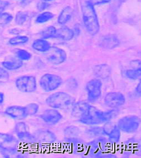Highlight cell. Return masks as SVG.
Instances as JSON below:
<instances>
[{
  "mask_svg": "<svg viewBox=\"0 0 141 158\" xmlns=\"http://www.w3.org/2000/svg\"><path fill=\"white\" fill-rule=\"evenodd\" d=\"M24 64L23 61L16 57H10L2 62L3 67L10 70H16L20 68Z\"/></svg>",
  "mask_w": 141,
  "mask_h": 158,
  "instance_id": "cell-17",
  "label": "cell"
},
{
  "mask_svg": "<svg viewBox=\"0 0 141 158\" xmlns=\"http://www.w3.org/2000/svg\"><path fill=\"white\" fill-rule=\"evenodd\" d=\"M115 125L112 122H110V121L106 122V123L104 124V125L102 127L103 132H104L105 135L108 136L109 134L111 133V132L113 130V129L115 128Z\"/></svg>",
  "mask_w": 141,
  "mask_h": 158,
  "instance_id": "cell-34",
  "label": "cell"
},
{
  "mask_svg": "<svg viewBox=\"0 0 141 158\" xmlns=\"http://www.w3.org/2000/svg\"><path fill=\"white\" fill-rule=\"evenodd\" d=\"M49 4H48V3H46V2H40V3H39L38 4V9L40 11H42V10H44L45 9H46L47 7L49 6Z\"/></svg>",
  "mask_w": 141,
  "mask_h": 158,
  "instance_id": "cell-39",
  "label": "cell"
},
{
  "mask_svg": "<svg viewBox=\"0 0 141 158\" xmlns=\"http://www.w3.org/2000/svg\"><path fill=\"white\" fill-rule=\"evenodd\" d=\"M87 132L89 135L93 136V137L102 136L103 135H105L104 132H103L102 127H91L90 129H88Z\"/></svg>",
  "mask_w": 141,
  "mask_h": 158,
  "instance_id": "cell-30",
  "label": "cell"
},
{
  "mask_svg": "<svg viewBox=\"0 0 141 158\" xmlns=\"http://www.w3.org/2000/svg\"><path fill=\"white\" fill-rule=\"evenodd\" d=\"M34 137L36 141L43 143H51L56 139L55 135L49 130H41L36 132Z\"/></svg>",
  "mask_w": 141,
  "mask_h": 158,
  "instance_id": "cell-16",
  "label": "cell"
},
{
  "mask_svg": "<svg viewBox=\"0 0 141 158\" xmlns=\"http://www.w3.org/2000/svg\"><path fill=\"white\" fill-rule=\"evenodd\" d=\"M18 143V139L14 136L0 133V149L7 152H15Z\"/></svg>",
  "mask_w": 141,
  "mask_h": 158,
  "instance_id": "cell-11",
  "label": "cell"
},
{
  "mask_svg": "<svg viewBox=\"0 0 141 158\" xmlns=\"http://www.w3.org/2000/svg\"><path fill=\"white\" fill-rule=\"evenodd\" d=\"M45 54L46 59L53 64H60L64 63L67 58L64 50L58 47H50Z\"/></svg>",
  "mask_w": 141,
  "mask_h": 158,
  "instance_id": "cell-8",
  "label": "cell"
},
{
  "mask_svg": "<svg viewBox=\"0 0 141 158\" xmlns=\"http://www.w3.org/2000/svg\"><path fill=\"white\" fill-rule=\"evenodd\" d=\"M27 116H32L35 114L38 110V105L35 103H31L25 107Z\"/></svg>",
  "mask_w": 141,
  "mask_h": 158,
  "instance_id": "cell-32",
  "label": "cell"
},
{
  "mask_svg": "<svg viewBox=\"0 0 141 158\" xmlns=\"http://www.w3.org/2000/svg\"><path fill=\"white\" fill-rule=\"evenodd\" d=\"M16 56L21 60H28L31 58V53L24 49H18L16 52Z\"/></svg>",
  "mask_w": 141,
  "mask_h": 158,
  "instance_id": "cell-33",
  "label": "cell"
},
{
  "mask_svg": "<svg viewBox=\"0 0 141 158\" xmlns=\"http://www.w3.org/2000/svg\"><path fill=\"white\" fill-rule=\"evenodd\" d=\"M4 97H5L4 94L3 92H0V104L3 102V101H4Z\"/></svg>",
  "mask_w": 141,
  "mask_h": 158,
  "instance_id": "cell-41",
  "label": "cell"
},
{
  "mask_svg": "<svg viewBox=\"0 0 141 158\" xmlns=\"http://www.w3.org/2000/svg\"><path fill=\"white\" fill-rule=\"evenodd\" d=\"M75 98L70 94L63 92H57L50 95L46 100V103L54 109H65L73 105Z\"/></svg>",
  "mask_w": 141,
  "mask_h": 158,
  "instance_id": "cell-3",
  "label": "cell"
},
{
  "mask_svg": "<svg viewBox=\"0 0 141 158\" xmlns=\"http://www.w3.org/2000/svg\"><path fill=\"white\" fill-rule=\"evenodd\" d=\"M62 79L60 77L54 74H45L40 79V85L45 92L54 91L62 85Z\"/></svg>",
  "mask_w": 141,
  "mask_h": 158,
  "instance_id": "cell-5",
  "label": "cell"
},
{
  "mask_svg": "<svg viewBox=\"0 0 141 158\" xmlns=\"http://www.w3.org/2000/svg\"><path fill=\"white\" fill-rule=\"evenodd\" d=\"M119 44V40L115 35L106 36L102 40V45H103V47L107 49H112L115 48L117 47Z\"/></svg>",
  "mask_w": 141,
  "mask_h": 158,
  "instance_id": "cell-21",
  "label": "cell"
},
{
  "mask_svg": "<svg viewBox=\"0 0 141 158\" xmlns=\"http://www.w3.org/2000/svg\"><path fill=\"white\" fill-rule=\"evenodd\" d=\"M111 143L108 140L103 136H99L87 146L86 150L91 156L95 157H106L111 155L110 145Z\"/></svg>",
  "mask_w": 141,
  "mask_h": 158,
  "instance_id": "cell-2",
  "label": "cell"
},
{
  "mask_svg": "<svg viewBox=\"0 0 141 158\" xmlns=\"http://www.w3.org/2000/svg\"><path fill=\"white\" fill-rule=\"evenodd\" d=\"M29 41V38L26 36H17L10 39L9 43L12 45H18L26 43Z\"/></svg>",
  "mask_w": 141,
  "mask_h": 158,
  "instance_id": "cell-27",
  "label": "cell"
},
{
  "mask_svg": "<svg viewBox=\"0 0 141 158\" xmlns=\"http://www.w3.org/2000/svg\"><path fill=\"white\" fill-rule=\"evenodd\" d=\"M118 114L119 111L117 110H110L106 111H102V116L105 123L114 119Z\"/></svg>",
  "mask_w": 141,
  "mask_h": 158,
  "instance_id": "cell-26",
  "label": "cell"
},
{
  "mask_svg": "<svg viewBox=\"0 0 141 158\" xmlns=\"http://www.w3.org/2000/svg\"><path fill=\"white\" fill-rule=\"evenodd\" d=\"M29 18V14L28 12H18L15 17V23L18 25H23L28 20Z\"/></svg>",
  "mask_w": 141,
  "mask_h": 158,
  "instance_id": "cell-24",
  "label": "cell"
},
{
  "mask_svg": "<svg viewBox=\"0 0 141 158\" xmlns=\"http://www.w3.org/2000/svg\"><path fill=\"white\" fill-rule=\"evenodd\" d=\"M9 6V2L6 1H1L0 0V14H2L5 10L7 7Z\"/></svg>",
  "mask_w": 141,
  "mask_h": 158,
  "instance_id": "cell-38",
  "label": "cell"
},
{
  "mask_svg": "<svg viewBox=\"0 0 141 158\" xmlns=\"http://www.w3.org/2000/svg\"><path fill=\"white\" fill-rule=\"evenodd\" d=\"M79 121L88 125H98L105 123L102 116V111L91 105L87 114Z\"/></svg>",
  "mask_w": 141,
  "mask_h": 158,
  "instance_id": "cell-6",
  "label": "cell"
},
{
  "mask_svg": "<svg viewBox=\"0 0 141 158\" xmlns=\"http://www.w3.org/2000/svg\"><path fill=\"white\" fill-rule=\"evenodd\" d=\"M9 73L3 68L0 67V79H7L9 78Z\"/></svg>",
  "mask_w": 141,
  "mask_h": 158,
  "instance_id": "cell-36",
  "label": "cell"
},
{
  "mask_svg": "<svg viewBox=\"0 0 141 158\" xmlns=\"http://www.w3.org/2000/svg\"><path fill=\"white\" fill-rule=\"evenodd\" d=\"M41 118L45 123L50 125H54L59 123L62 116L55 109H49L43 112L41 115Z\"/></svg>",
  "mask_w": 141,
  "mask_h": 158,
  "instance_id": "cell-13",
  "label": "cell"
},
{
  "mask_svg": "<svg viewBox=\"0 0 141 158\" xmlns=\"http://www.w3.org/2000/svg\"><path fill=\"white\" fill-rule=\"evenodd\" d=\"M42 1H44L45 2H46V1H52V0H42Z\"/></svg>",
  "mask_w": 141,
  "mask_h": 158,
  "instance_id": "cell-42",
  "label": "cell"
},
{
  "mask_svg": "<svg viewBox=\"0 0 141 158\" xmlns=\"http://www.w3.org/2000/svg\"><path fill=\"white\" fill-rule=\"evenodd\" d=\"M141 68L127 70L126 73L127 77L132 80L137 79L141 77Z\"/></svg>",
  "mask_w": 141,
  "mask_h": 158,
  "instance_id": "cell-31",
  "label": "cell"
},
{
  "mask_svg": "<svg viewBox=\"0 0 141 158\" xmlns=\"http://www.w3.org/2000/svg\"><path fill=\"white\" fill-rule=\"evenodd\" d=\"M54 15L50 12H45L38 15L36 19L37 23H44L53 19Z\"/></svg>",
  "mask_w": 141,
  "mask_h": 158,
  "instance_id": "cell-29",
  "label": "cell"
},
{
  "mask_svg": "<svg viewBox=\"0 0 141 158\" xmlns=\"http://www.w3.org/2000/svg\"><path fill=\"white\" fill-rule=\"evenodd\" d=\"M74 37V32L72 30L63 27L60 29L56 30L55 38L60 39L64 41H69Z\"/></svg>",
  "mask_w": 141,
  "mask_h": 158,
  "instance_id": "cell-19",
  "label": "cell"
},
{
  "mask_svg": "<svg viewBox=\"0 0 141 158\" xmlns=\"http://www.w3.org/2000/svg\"><path fill=\"white\" fill-rule=\"evenodd\" d=\"M15 85L19 91L24 93H32L37 88L35 77L32 76H24L16 80Z\"/></svg>",
  "mask_w": 141,
  "mask_h": 158,
  "instance_id": "cell-7",
  "label": "cell"
},
{
  "mask_svg": "<svg viewBox=\"0 0 141 158\" xmlns=\"http://www.w3.org/2000/svg\"><path fill=\"white\" fill-rule=\"evenodd\" d=\"M33 49L40 52H46L50 48V44L46 40L43 39H38L33 43L32 45Z\"/></svg>",
  "mask_w": 141,
  "mask_h": 158,
  "instance_id": "cell-20",
  "label": "cell"
},
{
  "mask_svg": "<svg viewBox=\"0 0 141 158\" xmlns=\"http://www.w3.org/2000/svg\"><path fill=\"white\" fill-rule=\"evenodd\" d=\"M73 15V9L70 7H65L61 14H60L58 19V23L60 24H64L67 23Z\"/></svg>",
  "mask_w": 141,
  "mask_h": 158,
  "instance_id": "cell-22",
  "label": "cell"
},
{
  "mask_svg": "<svg viewBox=\"0 0 141 158\" xmlns=\"http://www.w3.org/2000/svg\"><path fill=\"white\" fill-rule=\"evenodd\" d=\"M5 114L13 118L23 120L27 116L25 107L12 106L6 108Z\"/></svg>",
  "mask_w": 141,
  "mask_h": 158,
  "instance_id": "cell-14",
  "label": "cell"
},
{
  "mask_svg": "<svg viewBox=\"0 0 141 158\" xmlns=\"http://www.w3.org/2000/svg\"><path fill=\"white\" fill-rule=\"evenodd\" d=\"M89 104L85 102H78L74 105L71 111V115L79 120L85 115L88 110Z\"/></svg>",
  "mask_w": 141,
  "mask_h": 158,
  "instance_id": "cell-15",
  "label": "cell"
},
{
  "mask_svg": "<svg viewBox=\"0 0 141 158\" xmlns=\"http://www.w3.org/2000/svg\"><path fill=\"white\" fill-rule=\"evenodd\" d=\"M83 17L85 27L90 34H97L99 30V24L94 6L86 1L82 5Z\"/></svg>",
  "mask_w": 141,
  "mask_h": 158,
  "instance_id": "cell-1",
  "label": "cell"
},
{
  "mask_svg": "<svg viewBox=\"0 0 141 158\" xmlns=\"http://www.w3.org/2000/svg\"><path fill=\"white\" fill-rule=\"evenodd\" d=\"M56 29L54 27H49L41 32V38L43 39L55 38Z\"/></svg>",
  "mask_w": 141,
  "mask_h": 158,
  "instance_id": "cell-25",
  "label": "cell"
},
{
  "mask_svg": "<svg viewBox=\"0 0 141 158\" xmlns=\"http://www.w3.org/2000/svg\"><path fill=\"white\" fill-rule=\"evenodd\" d=\"M125 102V97L121 92H110L107 94L104 98L105 104L111 108L119 107L123 105Z\"/></svg>",
  "mask_w": 141,
  "mask_h": 158,
  "instance_id": "cell-10",
  "label": "cell"
},
{
  "mask_svg": "<svg viewBox=\"0 0 141 158\" xmlns=\"http://www.w3.org/2000/svg\"><path fill=\"white\" fill-rule=\"evenodd\" d=\"M135 91L137 94H139V96H140V94H141V83H139L137 85V87L135 88Z\"/></svg>",
  "mask_w": 141,
  "mask_h": 158,
  "instance_id": "cell-40",
  "label": "cell"
},
{
  "mask_svg": "<svg viewBox=\"0 0 141 158\" xmlns=\"http://www.w3.org/2000/svg\"><path fill=\"white\" fill-rule=\"evenodd\" d=\"M94 73L97 77L102 79H106L111 76V69L108 65H98L94 68Z\"/></svg>",
  "mask_w": 141,
  "mask_h": 158,
  "instance_id": "cell-18",
  "label": "cell"
},
{
  "mask_svg": "<svg viewBox=\"0 0 141 158\" xmlns=\"http://www.w3.org/2000/svg\"><path fill=\"white\" fill-rule=\"evenodd\" d=\"M111 0H88L89 3L91 4L93 6L94 5H100L102 3H106L107 2H109Z\"/></svg>",
  "mask_w": 141,
  "mask_h": 158,
  "instance_id": "cell-37",
  "label": "cell"
},
{
  "mask_svg": "<svg viewBox=\"0 0 141 158\" xmlns=\"http://www.w3.org/2000/svg\"><path fill=\"white\" fill-rule=\"evenodd\" d=\"M13 19V17L11 15L8 13H2L0 14V20L2 21L3 23H9L11 22Z\"/></svg>",
  "mask_w": 141,
  "mask_h": 158,
  "instance_id": "cell-35",
  "label": "cell"
},
{
  "mask_svg": "<svg viewBox=\"0 0 141 158\" xmlns=\"http://www.w3.org/2000/svg\"><path fill=\"white\" fill-rule=\"evenodd\" d=\"M79 129L76 126H70L65 129V135L70 138L76 137L79 134Z\"/></svg>",
  "mask_w": 141,
  "mask_h": 158,
  "instance_id": "cell-28",
  "label": "cell"
},
{
  "mask_svg": "<svg viewBox=\"0 0 141 158\" xmlns=\"http://www.w3.org/2000/svg\"><path fill=\"white\" fill-rule=\"evenodd\" d=\"M15 133L20 140L25 143H32L35 141L34 136L27 131L26 125L25 123L20 122L16 123L15 127Z\"/></svg>",
  "mask_w": 141,
  "mask_h": 158,
  "instance_id": "cell-12",
  "label": "cell"
},
{
  "mask_svg": "<svg viewBox=\"0 0 141 158\" xmlns=\"http://www.w3.org/2000/svg\"><path fill=\"white\" fill-rule=\"evenodd\" d=\"M102 82L99 79H91L86 85V90L88 93V100L94 102L98 100L102 94Z\"/></svg>",
  "mask_w": 141,
  "mask_h": 158,
  "instance_id": "cell-9",
  "label": "cell"
},
{
  "mask_svg": "<svg viewBox=\"0 0 141 158\" xmlns=\"http://www.w3.org/2000/svg\"><path fill=\"white\" fill-rule=\"evenodd\" d=\"M140 125V118L135 115L126 116L120 118L117 126L121 131L126 133H133L138 130Z\"/></svg>",
  "mask_w": 141,
  "mask_h": 158,
  "instance_id": "cell-4",
  "label": "cell"
},
{
  "mask_svg": "<svg viewBox=\"0 0 141 158\" xmlns=\"http://www.w3.org/2000/svg\"><path fill=\"white\" fill-rule=\"evenodd\" d=\"M121 130L118 127L117 125H115V128L113 129V130L108 135V140L111 143L114 144L118 143L119 141L121 139Z\"/></svg>",
  "mask_w": 141,
  "mask_h": 158,
  "instance_id": "cell-23",
  "label": "cell"
}]
</instances>
